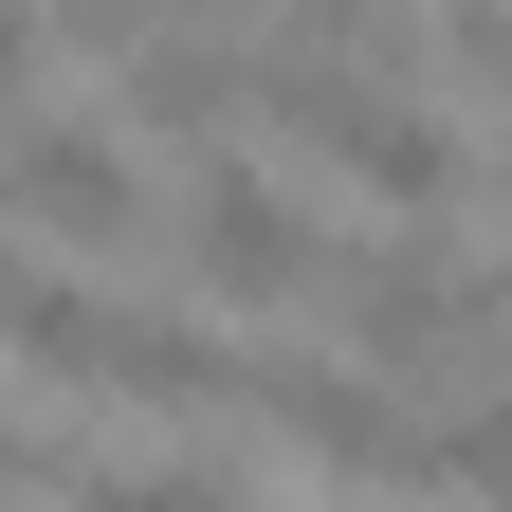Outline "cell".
<instances>
[{
  "mask_svg": "<svg viewBox=\"0 0 512 512\" xmlns=\"http://www.w3.org/2000/svg\"><path fill=\"white\" fill-rule=\"evenodd\" d=\"M238 110L275 128L293 165L366 183L384 220H458V202H476V128L439 110L421 74H348V55H256V92H238Z\"/></svg>",
  "mask_w": 512,
  "mask_h": 512,
  "instance_id": "obj_1",
  "label": "cell"
},
{
  "mask_svg": "<svg viewBox=\"0 0 512 512\" xmlns=\"http://www.w3.org/2000/svg\"><path fill=\"white\" fill-rule=\"evenodd\" d=\"M311 311H330V348L384 366V384H476V348H494V275H476L458 220L330 238V256H311Z\"/></svg>",
  "mask_w": 512,
  "mask_h": 512,
  "instance_id": "obj_2",
  "label": "cell"
},
{
  "mask_svg": "<svg viewBox=\"0 0 512 512\" xmlns=\"http://www.w3.org/2000/svg\"><path fill=\"white\" fill-rule=\"evenodd\" d=\"M147 256H165V275L202 293V311H293V293H311V256H330V238H311V202H293L275 165H238V147H202V183H183V202L147 220Z\"/></svg>",
  "mask_w": 512,
  "mask_h": 512,
  "instance_id": "obj_3",
  "label": "cell"
},
{
  "mask_svg": "<svg viewBox=\"0 0 512 512\" xmlns=\"http://www.w3.org/2000/svg\"><path fill=\"white\" fill-rule=\"evenodd\" d=\"M147 220H165V183H147L128 128H92V110H0V238L147 256Z\"/></svg>",
  "mask_w": 512,
  "mask_h": 512,
  "instance_id": "obj_4",
  "label": "cell"
},
{
  "mask_svg": "<svg viewBox=\"0 0 512 512\" xmlns=\"http://www.w3.org/2000/svg\"><path fill=\"white\" fill-rule=\"evenodd\" d=\"M238 92H256V55L238 37H128V128H147V147H238Z\"/></svg>",
  "mask_w": 512,
  "mask_h": 512,
  "instance_id": "obj_5",
  "label": "cell"
},
{
  "mask_svg": "<svg viewBox=\"0 0 512 512\" xmlns=\"http://www.w3.org/2000/svg\"><path fill=\"white\" fill-rule=\"evenodd\" d=\"M74 512H275V494H238V476H147V458H92Z\"/></svg>",
  "mask_w": 512,
  "mask_h": 512,
  "instance_id": "obj_6",
  "label": "cell"
},
{
  "mask_svg": "<svg viewBox=\"0 0 512 512\" xmlns=\"http://www.w3.org/2000/svg\"><path fill=\"white\" fill-rule=\"evenodd\" d=\"M55 37H92V55H128V37H183V19H220V0H37Z\"/></svg>",
  "mask_w": 512,
  "mask_h": 512,
  "instance_id": "obj_7",
  "label": "cell"
},
{
  "mask_svg": "<svg viewBox=\"0 0 512 512\" xmlns=\"http://www.w3.org/2000/svg\"><path fill=\"white\" fill-rule=\"evenodd\" d=\"M37 55H55V19H37V0H0V110L37 92Z\"/></svg>",
  "mask_w": 512,
  "mask_h": 512,
  "instance_id": "obj_8",
  "label": "cell"
},
{
  "mask_svg": "<svg viewBox=\"0 0 512 512\" xmlns=\"http://www.w3.org/2000/svg\"><path fill=\"white\" fill-rule=\"evenodd\" d=\"M37 476H55V458H37V421L0 403V494H37Z\"/></svg>",
  "mask_w": 512,
  "mask_h": 512,
  "instance_id": "obj_9",
  "label": "cell"
}]
</instances>
